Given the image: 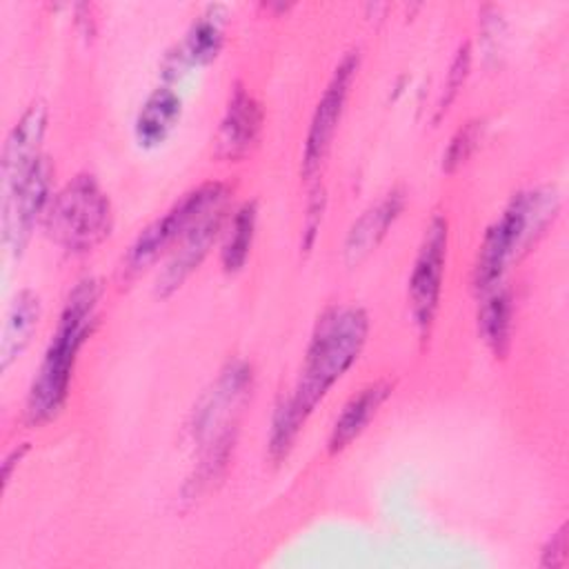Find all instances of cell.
Listing matches in <instances>:
<instances>
[{
	"label": "cell",
	"mask_w": 569,
	"mask_h": 569,
	"mask_svg": "<svg viewBox=\"0 0 569 569\" xmlns=\"http://www.w3.org/2000/svg\"><path fill=\"white\" fill-rule=\"evenodd\" d=\"M98 300L100 282L96 278H84L69 291L27 396L24 416L31 425H44L62 411L78 353L96 325Z\"/></svg>",
	"instance_id": "7a4b0ae2"
},
{
	"label": "cell",
	"mask_w": 569,
	"mask_h": 569,
	"mask_svg": "<svg viewBox=\"0 0 569 569\" xmlns=\"http://www.w3.org/2000/svg\"><path fill=\"white\" fill-rule=\"evenodd\" d=\"M44 227L60 249L87 253L102 244L113 229L111 200L91 173H78L53 193Z\"/></svg>",
	"instance_id": "277c9868"
},
{
	"label": "cell",
	"mask_w": 569,
	"mask_h": 569,
	"mask_svg": "<svg viewBox=\"0 0 569 569\" xmlns=\"http://www.w3.org/2000/svg\"><path fill=\"white\" fill-rule=\"evenodd\" d=\"M402 209H405V191L391 189L376 204L362 211L345 238V262L349 267H356L362 260H367L376 251V247L385 240L393 222L400 218Z\"/></svg>",
	"instance_id": "4fadbf2b"
},
{
	"label": "cell",
	"mask_w": 569,
	"mask_h": 569,
	"mask_svg": "<svg viewBox=\"0 0 569 569\" xmlns=\"http://www.w3.org/2000/svg\"><path fill=\"white\" fill-rule=\"evenodd\" d=\"M469 69H471V47H469V42H462L451 60L449 71H447V80H445L442 96L438 102V116H442L449 109V104L456 100L458 91L462 89V84L469 76Z\"/></svg>",
	"instance_id": "44dd1931"
},
{
	"label": "cell",
	"mask_w": 569,
	"mask_h": 569,
	"mask_svg": "<svg viewBox=\"0 0 569 569\" xmlns=\"http://www.w3.org/2000/svg\"><path fill=\"white\" fill-rule=\"evenodd\" d=\"M513 300L507 289L493 287L487 291L478 309V333L496 358H505L511 347Z\"/></svg>",
	"instance_id": "ac0fdd59"
},
{
	"label": "cell",
	"mask_w": 569,
	"mask_h": 569,
	"mask_svg": "<svg viewBox=\"0 0 569 569\" xmlns=\"http://www.w3.org/2000/svg\"><path fill=\"white\" fill-rule=\"evenodd\" d=\"M369 336V316L362 307H329L311 333L302 371L293 391L282 398L271 418L269 456L280 462L289 456L302 425L325 400L329 389L358 360Z\"/></svg>",
	"instance_id": "6da1fadb"
},
{
	"label": "cell",
	"mask_w": 569,
	"mask_h": 569,
	"mask_svg": "<svg viewBox=\"0 0 569 569\" xmlns=\"http://www.w3.org/2000/svg\"><path fill=\"white\" fill-rule=\"evenodd\" d=\"M220 7H209L187 31V38L178 47V53H171L164 64V76L169 80L180 78L193 67L209 64L222 49L224 29H222Z\"/></svg>",
	"instance_id": "5bb4252c"
},
{
	"label": "cell",
	"mask_w": 569,
	"mask_h": 569,
	"mask_svg": "<svg viewBox=\"0 0 569 569\" xmlns=\"http://www.w3.org/2000/svg\"><path fill=\"white\" fill-rule=\"evenodd\" d=\"M182 100L171 87H158L149 93L136 116V140L140 147H158L167 140L180 120Z\"/></svg>",
	"instance_id": "e0dca14e"
},
{
	"label": "cell",
	"mask_w": 569,
	"mask_h": 569,
	"mask_svg": "<svg viewBox=\"0 0 569 569\" xmlns=\"http://www.w3.org/2000/svg\"><path fill=\"white\" fill-rule=\"evenodd\" d=\"M391 389L393 385L389 380H376L349 398V402L336 418L327 440V449L331 456L345 451L367 429V425L373 420L382 402L389 398Z\"/></svg>",
	"instance_id": "9a60e30c"
},
{
	"label": "cell",
	"mask_w": 569,
	"mask_h": 569,
	"mask_svg": "<svg viewBox=\"0 0 569 569\" xmlns=\"http://www.w3.org/2000/svg\"><path fill=\"white\" fill-rule=\"evenodd\" d=\"M260 129L262 107L242 84H236L216 136V156L222 160L244 158L258 142Z\"/></svg>",
	"instance_id": "7c38bea8"
},
{
	"label": "cell",
	"mask_w": 569,
	"mask_h": 569,
	"mask_svg": "<svg viewBox=\"0 0 569 569\" xmlns=\"http://www.w3.org/2000/svg\"><path fill=\"white\" fill-rule=\"evenodd\" d=\"M53 167L42 158L36 169L18 184L2 189V242L11 256H20L33 233V227L44 218L51 202Z\"/></svg>",
	"instance_id": "ba28073f"
},
{
	"label": "cell",
	"mask_w": 569,
	"mask_h": 569,
	"mask_svg": "<svg viewBox=\"0 0 569 569\" xmlns=\"http://www.w3.org/2000/svg\"><path fill=\"white\" fill-rule=\"evenodd\" d=\"M24 451H27V445H20V447H16L11 453H7L4 462H2V485H4V487L9 485L11 471H13V467L18 465V460L24 456Z\"/></svg>",
	"instance_id": "cb8c5ba5"
},
{
	"label": "cell",
	"mask_w": 569,
	"mask_h": 569,
	"mask_svg": "<svg viewBox=\"0 0 569 569\" xmlns=\"http://www.w3.org/2000/svg\"><path fill=\"white\" fill-rule=\"evenodd\" d=\"M47 104L42 100H36L11 127L2 149V189L18 184L44 158L40 149L47 133Z\"/></svg>",
	"instance_id": "8fae6325"
},
{
	"label": "cell",
	"mask_w": 569,
	"mask_h": 569,
	"mask_svg": "<svg viewBox=\"0 0 569 569\" xmlns=\"http://www.w3.org/2000/svg\"><path fill=\"white\" fill-rule=\"evenodd\" d=\"M558 211V196L551 189H533L516 193L500 218L487 229L476 264H473V289L487 293L502 280L507 264L520 247H527L536 233H540L553 213Z\"/></svg>",
	"instance_id": "3957f363"
},
{
	"label": "cell",
	"mask_w": 569,
	"mask_h": 569,
	"mask_svg": "<svg viewBox=\"0 0 569 569\" xmlns=\"http://www.w3.org/2000/svg\"><path fill=\"white\" fill-rule=\"evenodd\" d=\"M40 298L29 291L22 289L9 311H7V320H4V329H2V340H0V369L7 371L11 367V362H16L20 358V353L27 349V345L31 342V336L40 322Z\"/></svg>",
	"instance_id": "2e32d148"
},
{
	"label": "cell",
	"mask_w": 569,
	"mask_h": 569,
	"mask_svg": "<svg viewBox=\"0 0 569 569\" xmlns=\"http://www.w3.org/2000/svg\"><path fill=\"white\" fill-rule=\"evenodd\" d=\"M567 560V527L562 525L549 540V545L542 551V565L545 567H562Z\"/></svg>",
	"instance_id": "603a6c76"
},
{
	"label": "cell",
	"mask_w": 569,
	"mask_h": 569,
	"mask_svg": "<svg viewBox=\"0 0 569 569\" xmlns=\"http://www.w3.org/2000/svg\"><path fill=\"white\" fill-rule=\"evenodd\" d=\"M256 220H258V207L253 200L244 202L233 211L224 233L222 251H220V262L227 273H236L244 267L251 253L253 236H256Z\"/></svg>",
	"instance_id": "d6986e66"
},
{
	"label": "cell",
	"mask_w": 569,
	"mask_h": 569,
	"mask_svg": "<svg viewBox=\"0 0 569 569\" xmlns=\"http://www.w3.org/2000/svg\"><path fill=\"white\" fill-rule=\"evenodd\" d=\"M482 129H485L482 120H469L453 133V138L449 140L442 153V171L453 173L460 164H465L471 158V153L476 151L482 138Z\"/></svg>",
	"instance_id": "ffe728a7"
},
{
	"label": "cell",
	"mask_w": 569,
	"mask_h": 569,
	"mask_svg": "<svg viewBox=\"0 0 569 569\" xmlns=\"http://www.w3.org/2000/svg\"><path fill=\"white\" fill-rule=\"evenodd\" d=\"M327 198L322 187H316L309 202H307V213H305V231H302V247L305 251H309L313 247V240L318 236L320 222H322V211H325Z\"/></svg>",
	"instance_id": "7402d4cb"
},
{
	"label": "cell",
	"mask_w": 569,
	"mask_h": 569,
	"mask_svg": "<svg viewBox=\"0 0 569 569\" xmlns=\"http://www.w3.org/2000/svg\"><path fill=\"white\" fill-rule=\"evenodd\" d=\"M358 51H349L345 53V58L338 62V67L333 69L318 104L316 111L311 116L309 122V131L305 138V149H302V164L300 171L305 178H311L313 173H318V169L322 167L329 147L333 142L338 122L342 118L349 91H351V82L356 78L358 71Z\"/></svg>",
	"instance_id": "9c48e42d"
},
{
	"label": "cell",
	"mask_w": 569,
	"mask_h": 569,
	"mask_svg": "<svg viewBox=\"0 0 569 569\" xmlns=\"http://www.w3.org/2000/svg\"><path fill=\"white\" fill-rule=\"evenodd\" d=\"M229 202V187L224 182H202L187 191L169 211L156 218L149 227L140 231L136 242L131 244L124 271L138 273L147 269L162 251L173 247L204 213Z\"/></svg>",
	"instance_id": "5b68a950"
},
{
	"label": "cell",
	"mask_w": 569,
	"mask_h": 569,
	"mask_svg": "<svg viewBox=\"0 0 569 569\" xmlns=\"http://www.w3.org/2000/svg\"><path fill=\"white\" fill-rule=\"evenodd\" d=\"M251 391V369L244 362L227 365L193 409L191 433L200 451L220 442H236L238 413Z\"/></svg>",
	"instance_id": "52a82bcc"
},
{
	"label": "cell",
	"mask_w": 569,
	"mask_h": 569,
	"mask_svg": "<svg viewBox=\"0 0 569 569\" xmlns=\"http://www.w3.org/2000/svg\"><path fill=\"white\" fill-rule=\"evenodd\" d=\"M227 222V204H220L204 213L178 242L176 249L156 280V296L169 298L176 293L182 282L198 269V264L209 253L216 238L222 233Z\"/></svg>",
	"instance_id": "30bf717a"
},
{
	"label": "cell",
	"mask_w": 569,
	"mask_h": 569,
	"mask_svg": "<svg viewBox=\"0 0 569 569\" xmlns=\"http://www.w3.org/2000/svg\"><path fill=\"white\" fill-rule=\"evenodd\" d=\"M449 247V222L445 216L436 213L425 227L422 242L418 247L411 276H409V311L420 340L429 338L442 293V278L447 264Z\"/></svg>",
	"instance_id": "8992f818"
}]
</instances>
